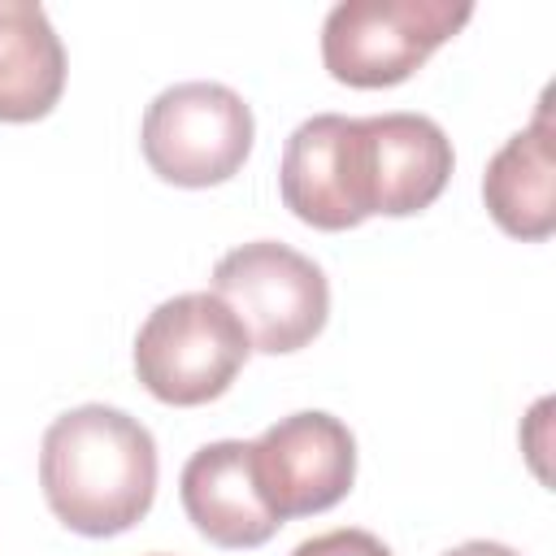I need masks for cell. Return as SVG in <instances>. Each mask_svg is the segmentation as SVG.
<instances>
[{"mask_svg":"<svg viewBox=\"0 0 556 556\" xmlns=\"http://www.w3.org/2000/svg\"><path fill=\"white\" fill-rule=\"evenodd\" d=\"M213 295L239 317L252 352L287 356L308 348L330 317L321 265L278 239L230 248L213 265Z\"/></svg>","mask_w":556,"mask_h":556,"instance_id":"obj_3","label":"cell"},{"mask_svg":"<svg viewBox=\"0 0 556 556\" xmlns=\"http://www.w3.org/2000/svg\"><path fill=\"white\" fill-rule=\"evenodd\" d=\"M65 91V48L30 0H0V122H39Z\"/></svg>","mask_w":556,"mask_h":556,"instance_id":"obj_11","label":"cell"},{"mask_svg":"<svg viewBox=\"0 0 556 556\" xmlns=\"http://www.w3.org/2000/svg\"><path fill=\"white\" fill-rule=\"evenodd\" d=\"M443 556H521V552L508 543H495V539H469L460 547H447Z\"/></svg>","mask_w":556,"mask_h":556,"instance_id":"obj_13","label":"cell"},{"mask_svg":"<svg viewBox=\"0 0 556 556\" xmlns=\"http://www.w3.org/2000/svg\"><path fill=\"white\" fill-rule=\"evenodd\" d=\"M252 473L278 521L313 517L352 491L356 439L339 417L321 408L291 413L252 439Z\"/></svg>","mask_w":556,"mask_h":556,"instance_id":"obj_6","label":"cell"},{"mask_svg":"<svg viewBox=\"0 0 556 556\" xmlns=\"http://www.w3.org/2000/svg\"><path fill=\"white\" fill-rule=\"evenodd\" d=\"M148 556H165V552H148Z\"/></svg>","mask_w":556,"mask_h":556,"instance_id":"obj_14","label":"cell"},{"mask_svg":"<svg viewBox=\"0 0 556 556\" xmlns=\"http://www.w3.org/2000/svg\"><path fill=\"white\" fill-rule=\"evenodd\" d=\"M547 96L534 109V122L504 139V148L486 161L482 200L495 226L513 239L539 243L556 230V143H552Z\"/></svg>","mask_w":556,"mask_h":556,"instance_id":"obj_10","label":"cell"},{"mask_svg":"<svg viewBox=\"0 0 556 556\" xmlns=\"http://www.w3.org/2000/svg\"><path fill=\"white\" fill-rule=\"evenodd\" d=\"M469 17L465 0H343L321 22V61L334 83L395 87Z\"/></svg>","mask_w":556,"mask_h":556,"instance_id":"obj_4","label":"cell"},{"mask_svg":"<svg viewBox=\"0 0 556 556\" xmlns=\"http://www.w3.org/2000/svg\"><path fill=\"white\" fill-rule=\"evenodd\" d=\"M182 513L187 521L217 547L243 552L261 547L278 534V517L269 513L256 473H252V443L243 439H217L191 452L178 478Z\"/></svg>","mask_w":556,"mask_h":556,"instance_id":"obj_8","label":"cell"},{"mask_svg":"<svg viewBox=\"0 0 556 556\" xmlns=\"http://www.w3.org/2000/svg\"><path fill=\"white\" fill-rule=\"evenodd\" d=\"M252 109L226 83H174L165 87L139 130L143 161L174 187H217L235 178L252 152Z\"/></svg>","mask_w":556,"mask_h":556,"instance_id":"obj_5","label":"cell"},{"mask_svg":"<svg viewBox=\"0 0 556 556\" xmlns=\"http://www.w3.org/2000/svg\"><path fill=\"white\" fill-rule=\"evenodd\" d=\"M39 486L65 530L87 539L122 534L156 500V439L122 408L78 404L43 430Z\"/></svg>","mask_w":556,"mask_h":556,"instance_id":"obj_1","label":"cell"},{"mask_svg":"<svg viewBox=\"0 0 556 556\" xmlns=\"http://www.w3.org/2000/svg\"><path fill=\"white\" fill-rule=\"evenodd\" d=\"M278 191L282 204L313 230H352L374 217L365 122L343 113L304 117L287 135Z\"/></svg>","mask_w":556,"mask_h":556,"instance_id":"obj_7","label":"cell"},{"mask_svg":"<svg viewBox=\"0 0 556 556\" xmlns=\"http://www.w3.org/2000/svg\"><path fill=\"white\" fill-rule=\"evenodd\" d=\"M248 334L213 291H182L148 313L135 334V374L161 404L195 408L230 391L248 365Z\"/></svg>","mask_w":556,"mask_h":556,"instance_id":"obj_2","label":"cell"},{"mask_svg":"<svg viewBox=\"0 0 556 556\" xmlns=\"http://www.w3.org/2000/svg\"><path fill=\"white\" fill-rule=\"evenodd\" d=\"M365 122L369 208L382 217H413L430 208L452 178V139L426 113H374Z\"/></svg>","mask_w":556,"mask_h":556,"instance_id":"obj_9","label":"cell"},{"mask_svg":"<svg viewBox=\"0 0 556 556\" xmlns=\"http://www.w3.org/2000/svg\"><path fill=\"white\" fill-rule=\"evenodd\" d=\"M291 556H391V547L378 534H369V530L339 526V530H326V534L304 539Z\"/></svg>","mask_w":556,"mask_h":556,"instance_id":"obj_12","label":"cell"}]
</instances>
